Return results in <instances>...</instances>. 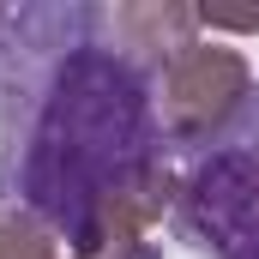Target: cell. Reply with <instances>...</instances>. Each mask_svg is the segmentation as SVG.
I'll use <instances>...</instances> for the list:
<instances>
[{
    "mask_svg": "<svg viewBox=\"0 0 259 259\" xmlns=\"http://www.w3.org/2000/svg\"><path fill=\"white\" fill-rule=\"evenodd\" d=\"M163 163L151 78L115 49L109 6H0V211L72 241Z\"/></svg>",
    "mask_w": 259,
    "mask_h": 259,
    "instance_id": "obj_1",
    "label": "cell"
},
{
    "mask_svg": "<svg viewBox=\"0 0 259 259\" xmlns=\"http://www.w3.org/2000/svg\"><path fill=\"white\" fill-rule=\"evenodd\" d=\"M169 217L205 259H259V91L175 175Z\"/></svg>",
    "mask_w": 259,
    "mask_h": 259,
    "instance_id": "obj_2",
    "label": "cell"
},
{
    "mask_svg": "<svg viewBox=\"0 0 259 259\" xmlns=\"http://www.w3.org/2000/svg\"><path fill=\"white\" fill-rule=\"evenodd\" d=\"M0 259H61V253H55V235L36 217L0 211Z\"/></svg>",
    "mask_w": 259,
    "mask_h": 259,
    "instance_id": "obj_5",
    "label": "cell"
},
{
    "mask_svg": "<svg viewBox=\"0 0 259 259\" xmlns=\"http://www.w3.org/2000/svg\"><path fill=\"white\" fill-rule=\"evenodd\" d=\"M199 30H259V12H211V6H199Z\"/></svg>",
    "mask_w": 259,
    "mask_h": 259,
    "instance_id": "obj_6",
    "label": "cell"
},
{
    "mask_svg": "<svg viewBox=\"0 0 259 259\" xmlns=\"http://www.w3.org/2000/svg\"><path fill=\"white\" fill-rule=\"evenodd\" d=\"M253 97V66L241 49L223 42H187L163 66L157 84V121L169 145H211Z\"/></svg>",
    "mask_w": 259,
    "mask_h": 259,
    "instance_id": "obj_3",
    "label": "cell"
},
{
    "mask_svg": "<svg viewBox=\"0 0 259 259\" xmlns=\"http://www.w3.org/2000/svg\"><path fill=\"white\" fill-rule=\"evenodd\" d=\"M109 30H115V49L145 78H163V66L187 42H199L193 36L199 6H181V0H127V6H109Z\"/></svg>",
    "mask_w": 259,
    "mask_h": 259,
    "instance_id": "obj_4",
    "label": "cell"
}]
</instances>
